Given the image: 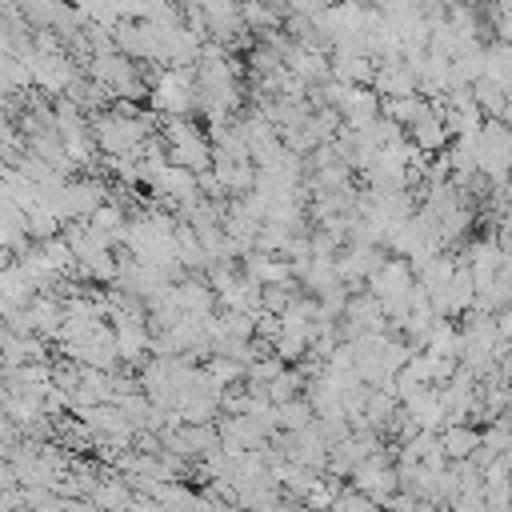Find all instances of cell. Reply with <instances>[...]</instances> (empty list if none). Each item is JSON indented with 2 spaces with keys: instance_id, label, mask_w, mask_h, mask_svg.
<instances>
[{
  "instance_id": "1",
  "label": "cell",
  "mask_w": 512,
  "mask_h": 512,
  "mask_svg": "<svg viewBox=\"0 0 512 512\" xmlns=\"http://www.w3.org/2000/svg\"><path fill=\"white\" fill-rule=\"evenodd\" d=\"M160 140H164V152H168L172 164L192 168V172L212 168V140L192 116H168L164 128H160Z\"/></svg>"
},
{
  "instance_id": "2",
  "label": "cell",
  "mask_w": 512,
  "mask_h": 512,
  "mask_svg": "<svg viewBox=\"0 0 512 512\" xmlns=\"http://www.w3.org/2000/svg\"><path fill=\"white\" fill-rule=\"evenodd\" d=\"M148 104L156 116H192L200 112V88H196V68H164L160 80L148 88Z\"/></svg>"
},
{
  "instance_id": "3",
  "label": "cell",
  "mask_w": 512,
  "mask_h": 512,
  "mask_svg": "<svg viewBox=\"0 0 512 512\" xmlns=\"http://www.w3.org/2000/svg\"><path fill=\"white\" fill-rule=\"evenodd\" d=\"M60 352H64L68 360L84 364V368H104V372H116V364H120L112 324H96V328H88L84 336L64 340V344H60Z\"/></svg>"
},
{
  "instance_id": "4",
  "label": "cell",
  "mask_w": 512,
  "mask_h": 512,
  "mask_svg": "<svg viewBox=\"0 0 512 512\" xmlns=\"http://www.w3.org/2000/svg\"><path fill=\"white\" fill-rule=\"evenodd\" d=\"M348 480H352V488H360V492L372 496L376 504H388V500L400 492V472H396V464H384L380 452L368 456L364 464H356V472H352Z\"/></svg>"
},
{
  "instance_id": "5",
  "label": "cell",
  "mask_w": 512,
  "mask_h": 512,
  "mask_svg": "<svg viewBox=\"0 0 512 512\" xmlns=\"http://www.w3.org/2000/svg\"><path fill=\"white\" fill-rule=\"evenodd\" d=\"M372 92H376L380 100H388V96H416V92H420V72H416V68H412L404 56L376 60Z\"/></svg>"
},
{
  "instance_id": "6",
  "label": "cell",
  "mask_w": 512,
  "mask_h": 512,
  "mask_svg": "<svg viewBox=\"0 0 512 512\" xmlns=\"http://www.w3.org/2000/svg\"><path fill=\"white\" fill-rule=\"evenodd\" d=\"M408 132V140L424 152V156H440L448 144H452V132H448V124H444V112H440V104L436 100H428V108L404 128Z\"/></svg>"
},
{
  "instance_id": "7",
  "label": "cell",
  "mask_w": 512,
  "mask_h": 512,
  "mask_svg": "<svg viewBox=\"0 0 512 512\" xmlns=\"http://www.w3.org/2000/svg\"><path fill=\"white\" fill-rule=\"evenodd\" d=\"M28 316H32V328L36 336L44 340H60V328H64V300L52 296V292H36L28 300Z\"/></svg>"
},
{
  "instance_id": "8",
  "label": "cell",
  "mask_w": 512,
  "mask_h": 512,
  "mask_svg": "<svg viewBox=\"0 0 512 512\" xmlns=\"http://www.w3.org/2000/svg\"><path fill=\"white\" fill-rule=\"evenodd\" d=\"M116 332V352L124 364H144V352H152V328L148 320H132V324H112Z\"/></svg>"
},
{
  "instance_id": "9",
  "label": "cell",
  "mask_w": 512,
  "mask_h": 512,
  "mask_svg": "<svg viewBox=\"0 0 512 512\" xmlns=\"http://www.w3.org/2000/svg\"><path fill=\"white\" fill-rule=\"evenodd\" d=\"M100 512H128L132 508V500H136V488L128 484V476L120 480V476H104V480H96V488H92V496H88Z\"/></svg>"
},
{
  "instance_id": "10",
  "label": "cell",
  "mask_w": 512,
  "mask_h": 512,
  "mask_svg": "<svg viewBox=\"0 0 512 512\" xmlns=\"http://www.w3.org/2000/svg\"><path fill=\"white\" fill-rule=\"evenodd\" d=\"M476 448H480V432H476L468 420L440 428V452H444L452 464H456V460H472Z\"/></svg>"
},
{
  "instance_id": "11",
  "label": "cell",
  "mask_w": 512,
  "mask_h": 512,
  "mask_svg": "<svg viewBox=\"0 0 512 512\" xmlns=\"http://www.w3.org/2000/svg\"><path fill=\"white\" fill-rule=\"evenodd\" d=\"M312 420H316V408H312L308 396H292V400H284V404H272V424H276L280 432H300V428H308Z\"/></svg>"
},
{
  "instance_id": "12",
  "label": "cell",
  "mask_w": 512,
  "mask_h": 512,
  "mask_svg": "<svg viewBox=\"0 0 512 512\" xmlns=\"http://www.w3.org/2000/svg\"><path fill=\"white\" fill-rule=\"evenodd\" d=\"M300 292H296V280H284V284H264L260 288V308L264 312H272V316H280L292 300H296Z\"/></svg>"
},
{
  "instance_id": "13",
  "label": "cell",
  "mask_w": 512,
  "mask_h": 512,
  "mask_svg": "<svg viewBox=\"0 0 512 512\" xmlns=\"http://www.w3.org/2000/svg\"><path fill=\"white\" fill-rule=\"evenodd\" d=\"M332 512H380V504H376L372 496H364L360 488H340Z\"/></svg>"
},
{
  "instance_id": "14",
  "label": "cell",
  "mask_w": 512,
  "mask_h": 512,
  "mask_svg": "<svg viewBox=\"0 0 512 512\" xmlns=\"http://www.w3.org/2000/svg\"><path fill=\"white\" fill-rule=\"evenodd\" d=\"M16 508H24V488L20 484L0 488V512H16Z\"/></svg>"
},
{
  "instance_id": "15",
  "label": "cell",
  "mask_w": 512,
  "mask_h": 512,
  "mask_svg": "<svg viewBox=\"0 0 512 512\" xmlns=\"http://www.w3.org/2000/svg\"><path fill=\"white\" fill-rule=\"evenodd\" d=\"M16 512H32V508H28V504H24V508H16Z\"/></svg>"
}]
</instances>
